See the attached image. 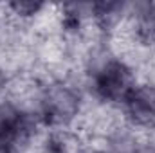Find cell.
I'll list each match as a JSON object with an SVG mask.
<instances>
[{
    "mask_svg": "<svg viewBox=\"0 0 155 153\" xmlns=\"http://www.w3.org/2000/svg\"><path fill=\"white\" fill-rule=\"evenodd\" d=\"M79 110H81L79 92L63 81H54L43 86L40 94L36 117L41 124L54 130H61L76 119Z\"/></svg>",
    "mask_w": 155,
    "mask_h": 153,
    "instance_id": "1",
    "label": "cell"
},
{
    "mask_svg": "<svg viewBox=\"0 0 155 153\" xmlns=\"http://www.w3.org/2000/svg\"><path fill=\"white\" fill-rule=\"evenodd\" d=\"M135 85L132 69L119 58H103L90 72V88L103 103L121 105L124 96Z\"/></svg>",
    "mask_w": 155,
    "mask_h": 153,
    "instance_id": "2",
    "label": "cell"
},
{
    "mask_svg": "<svg viewBox=\"0 0 155 153\" xmlns=\"http://www.w3.org/2000/svg\"><path fill=\"white\" fill-rule=\"evenodd\" d=\"M36 114L24 108L2 103L0 105V153H22L36 133Z\"/></svg>",
    "mask_w": 155,
    "mask_h": 153,
    "instance_id": "3",
    "label": "cell"
},
{
    "mask_svg": "<svg viewBox=\"0 0 155 153\" xmlns=\"http://www.w3.org/2000/svg\"><path fill=\"white\" fill-rule=\"evenodd\" d=\"M123 112L126 119L139 128H150L155 124V86L150 83H135L124 96Z\"/></svg>",
    "mask_w": 155,
    "mask_h": 153,
    "instance_id": "4",
    "label": "cell"
},
{
    "mask_svg": "<svg viewBox=\"0 0 155 153\" xmlns=\"http://www.w3.org/2000/svg\"><path fill=\"white\" fill-rule=\"evenodd\" d=\"M134 31L143 45H155V4L143 2L134 7Z\"/></svg>",
    "mask_w": 155,
    "mask_h": 153,
    "instance_id": "5",
    "label": "cell"
},
{
    "mask_svg": "<svg viewBox=\"0 0 155 153\" xmlns=\"http://www.w3.org/2000/svg\"><path fill=\"white\" fill-rule=\"evenodd\" d=\"M126 9L128 5L121 2H96L88 5V15L103 31H110L126 15Z\"/></svg>",
    "mask_w": 155,
    "mask_h": 153,
    "instance_id": "6",
    "label": "cell"
},
{
    "mask_svg": "<svg viewBox=\"0 0 155 153\" xmlns=\"http://www.w3.org/2000/svg\"><path fill=\"white\" fill-rule=\"evenodd\" d=\"M87 5H79V4H67L63 5V13H61V25L65 31L69 33H76L81 29L85 16L88 15V11H85Z\"/></svg>",
    "mask_w": 155,
    "mask_h": 153,
    "instance_id": "7",
    "label": "cell"
},
{
    "mask_svg": "<svg viewBox=\"0 0 155 153\" xmlns=\"http://www.w3.org/2000/svg\"><path fill=\"white\" fill-rule=\"evenodd\" d=\"M45 153H74V142L67 133L54 132L45 141Z\"/></svg>",
    "mask_w": 155,
    "mask_h": 153,
    "instance_id": "8",
    "label": "cell"
},
{
    "mask_svg": "<svg viewBox=\"0 0 155 153\" xmlns=\"http://www.w3.org/2000/svg\"><path fill=\"white\" fill-rule=\"evenodd\" d=\"M45 5L40 2H11L7 4V9L13 11V15L20 16V18H31L35 15H38Z\"/></svg>",
    "mask_w": 155,
    "mask_h": 153,
    "instance_id": "9",
    "label": "cell"
},
{
    "mask_svg": "<svg viewBox=\"0 0 155 153\" xmlns=\"http://www.w3.org/2000/svg\"><path fill=\"white\" fill-rule=\"evenodd\" d=\"M103 153H155V148H139V150H114V151H103Z\"/></svg>",
    "mask_w": 155,
    "mask_h": 153,
    "instance_id": "10",
    "label": "cell"
},
{
    "mask_svg": "<svg viewBox=\"0 0 155 153\" xmlns=\"http://www.w3.org/2000/svg\"><path fill=\"white\" fill-rule=\"evenodd\" d=\"M5 85H7V76H5L4 70L0 69V96H2V92L5 90Z\"/></svg>",
    "mask_w": 155,
    "mask_h": 153,
    "instance_id": "11",
    "label": "cell"
}]
</instances>
